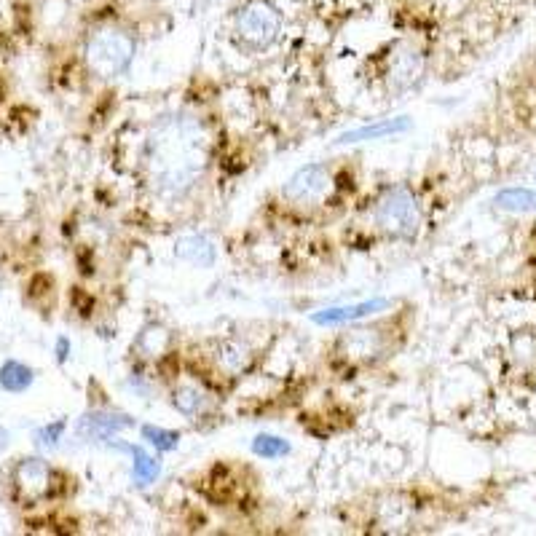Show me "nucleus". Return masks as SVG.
Instances as JSON below:
<instances>
[{
	"mask_svg": "<svg viewBox=\"0 0 536 536\" xmlns=\"http://www.w3.org/2000/svg\"><path fill=\"white\" fill-rule=\"evenodd\" d=\"M33 378V370L17 360L3 362V368H0V386L6 392H25L27 386L33 384Z\"/></svg>",
	"mask_w": 536,
	"mask_h": 536,
	"instance_id": "obj_15",
	"label": "nucleus"
},
{
	"mask_svg": "<svg viewBox=\"0 0 536 536\" xmlns=\"http://www.w3.org/2000/svg\"><path fill=\"white\" fill-rule=\"evenodd\" d=\"M70 357V341L67 338H59L57 341V362H65Z\"/></svg>",
	"mask_w": 536,
	"mask_h": 536,
	"instance_id": "obj_22",
	"label": "nucleus"
},
{
	"mask_svg": "<svg viewBox=\"0 0 536 536\" xmlns=\"http://www.w3.org/2000/svg\"><path fill=\"white\" fill-rule=\"evenodd\" d=\"M175 258L183 260V263H188V266L212 268L215 266L218 252H215V244H212L207 236L191 234V236H180V239H177Z\"/></svg>",
	"mask_w": 536,
	"mask_h": 536,
	"instance_id": "obj_11",
	"label": "nucleus"
},
{
	"mask_svg": "<svg viewBox=\"0 0 536 536\" xmlns=\"http://www.w3.org/2000/svg\"><path fill=\"white\" fill-rule=\"evenodd\" d=\"M6 443H9V432H6V429H0V448H3Z\"/></svg>",
	"mask_w": 536,
	"mask_h": 536,
	"instance_id": "obj_24",
	"label": "nucleus"
},
{
	"mask_svg": "<svg viewBox=\"0 0 536 536\" xmlns=\"http://www.w3.org/2000/svg\"><path fill=\"white\" fill-rule=\"evenodd\" d=\"M373 220H376L378 231H384L392 239H416L424 212H421L416 193L402 185H394V188H386L381 199L376 201Z\"/></svg>",
	"mask_w": 536,
	"mask_h": 536,
	"instance_id": "obj_3",
	"label": "nucleus"
},
{
	"mask_svg": "<svg viewBox=\"0 0 536 536\" xmlns=\"http://www.w3.org/2000/svg\"><path fill=\"white\" fill-rule=\"evenodd\" d=\"M389 306L386 298H373V301H362V303H352V306H335V309H325L317 311L311 322L322 327H335V325H349V322H357V319L373 317L378 311H384Z\"/></svg>",
	"mask_w": 536,
	"mask_h": 536,
	"instance_id": "obj_9",
	"label": "nucleus"
},
{
	"mask_svg": "<svg viewBox=\"0 0 536 536\" xmlns=\"http://www.w3.org/2000/svg\"><path fill=\"white\" fill-rule=\"evenodd\" d=\"M496 207L507 212L536 210V193L526 191V188H510L496 196Z\"/></svg>",
	"mask_w": 536,
	"mask_h": 536,
	"instance_id": "obj_18",
	"label": "nucleus"
},
{
	"mask_svg": "<svg viewBox=\"0 0 536 536\" xmlns=\"http://www.w3.org/2000/svg\"><path fill=\"white\" fill-rule=\"evenodd\" d=\"M134 51H137V43L129 30L118 25H102L86 38L84 59L92 76L116 78L132 65Z\"/></svg>",
	"mask_w": 536,
	"mask_h": 536,
	"instance_id": "obj_2",
	"label": "nucleus"
},
{
	"mask_svg": "<svg viewBox=\"0 0 536 536\" xmlns=\"http://www.w3.org/2000/svg\"><path fill=\"white\" fill-rule=\"evenodd\" d=\"M215 360H218V368L223 370V373L239 376V373H244V370L252 365V352L242 341H223V344L218 346V357H215Z\"/></svg>",
	"mask_w": 536,
	"mask_h": 536,
	"instance_id": "obj_12",
	"label": "nucleus"
},
{
	"mask_svg": "<svg viewBox=\"0 0 536 536\" xmlns=\"http://www.w3.org/2000/svg\"><path fill=\"white\" fill-rule=\"evenodd\" d=\"M220 3H226V0H196L199 9H212V6H220Z\"/></svg>",
	"mask_w": 536,
	"mask_h": 536,
	"instance_id": "obj_23",
	"label": "nucleus"
},
{
	"mask_svg": "<svg viewBox=\"0 0 536 536\" xmlns=\"http://www.w3.org/2000/svg\"><path fill=\"white\" fill-rule=\"evenodd\" d=\"M234 33L242 46L252 51H263L282 33V17L268 0H250L236 14Z\"/></svg>",
	"mask_w": 536,
	"mask_h": 536,
	"instance_id": "obj_4",
	"label": "nucleus"
},
{
	"mask_svg": "<svg viewBox=\"0 0 536 536\" xmlns=\"http://www.w3.org/2000/svg\"><path fill=\"white\" fill-rule=\"evenodd\" d=\"M143 440L161 453L175 451L177 445H180V435H177V432L164 427H153V424H145L143 427Z\"/></svg>",
	"mask_w": 536,
	"mask_h": 536,
	"instance_id": "obj_19",
	"label": "nucleus"
},
{
	"mask_svg": "<svg viewBox=\"0 0 536 536\" xmlns=\"http://www.w3.org/2000/svg\"><path fill=\"white\" fill-rule=\"evenodd\" d=\"M172 405L183 416H199L204 411V405H207V394L196 389V386H177L172 392Z\"/></svg>",
	"mask_w": 536,
	"mask_h": 536,
	"instance_id": "obj_17",
	"label": "nucleus"
},
{
	"mask_svg": "<svg viewBox=\"0 0 536 536\" xmlns=\"http://www.w3.org/2000/svg\"><path fill=\"white\" fill-rule=\"evenodd\" d=\"M14 483L25 502H41L51 491V467L43 459H22L14 472Z\"/></svg>",
	"mask_w": 536,
	"mask_h": 536,
	"instance_id": "obj_7",
	"label": "nucleus"
},
{
	"mask_svg": "<svg viewBox=\"0 0 536 536\" xmlns=\"http://www.w3.org/2000/svg\"><path fill=\"white\" fill-rule=\"evenodd\" d=\"M134 427V421L124 413H105L94 411L86 413L81 424H78V435L86 437V440H94V443H108L116 435H121L124 429Z\"/></svg>",
	"mask_w": 536,
	"mask_h": 536,
	"instance_id": "obj_8",
	"label": "nucleus"
},
{
	"mask_svg": "<svg viewBox=\"0 0 536 536\" xmlns=\"http://www.w3.org/2000/svg\"><path fill=\"white\" fill-rule=\"evenodd\" d=\"M344 346L352 357H362V360H370L373 354L381 352V341H378L376 330H354L352 335L344 338Z\"/></svg>",
	"mask_w": 536,
	"mask_h": 536,
	"instance_id": "obj_16",
	"label": "nucleus"
},
{
	"mask_svg": "<svg viewBox=\"0 0 536 536\" xmlns=\"http://www.w3.org/2000/svg\"><path fill=\"white\" fill-rule=\"evenodd\" d=\"M169 344H172V335H169L167 327L161 325H145L143 333L137 335V352L148 360L161 357L169 349Z\"/></svg>",
	"mask_w": 536,
	"mask_h": 536,
	"instance_id": "obj_14",
	"label": "nucleus"
},
{
	"mask_svg": "<svg viewBox=\"0 0 536 536\" xmlns=\"http://www.w3.org/2000/svg\"><path fill=\"white\" fill-rule=\"evenodd\" d=\"M411 129V118H389V121H378V124L360 126V129H352V132H344L335 145H352V143H368V140H384V137H394V134H402Z\"/></svg>",
	"mask_w": 536,
	"mask_h": 536,
	"instance_id": "obj_10",
	"label": "nucleus"
},
{
	"mask_svg": "<svg viewBox=\"0 0 536 536\" xmlns=\"http://www.w3.org/2000/svg\"><path fill=\"white\" fill-rule=\"evenodd\" d=\"M252 453L260 459H279V456L290 453V443L277 435H258L252 440Z\"/></svg>",
	"mask_w": 536,
	"mask_h": 536,
	"instance_id": "obj_20",
	"label": "nucleus"
},
{
	"mask_svg": "<svg viewBox=\"0 0 536 536\" xmlns=\"http://www.w3.org/2000/svg\"><path fill=\"white\" fill-rule=\"evenodd\" d=\"M424 67H427V59H424L419 46H413V43L394 46V51L389 54V65H386L389 89L392 92H408V89H413L421 81V76H424Z\"/></svg>",
	"mask_w": 536,
	"mask_h": 536,
	"instance_id": "obj_6",
	"label": "nucleus"
},
{
	"mask_svg": "<svg viewBox=\"0 0 536 536\" xmlns=\"http://www.w3.org/2000/svg\"><path fill=\"white\" fill-rule=\"evenodd\" d=\"M121 451H129L132 453V480L134 486H151V483H156V478L161 475V461L153 459V456H148V453L140 448V445H118Z\"/></svg>",
	"mask_w": 536,
	"mask_h": 536,
	"instance_id": "obj_13",
	"label": "nucleus"
},
{
	"mask_svg": "<svg viewBox=\"0 0 536 536\" xmlns=\"http://www.w3.org/2000/svg\"><path fill=\"white\" fill-rule=\"evenodd\" d=\"M333 188V177L322 164H309L301 167L282 188V196L293 201L298 207H314L319 201L327 199V193Z\"/></svg>",
	"mask_w": 536,
	"mask_h": 536,
	"instance_id": "obj_5",
	"label": "nucleus"
},
{
	"mask_svg": "<svg viewBox=\"0 0 536 536\" xmlns=\"http://www.w3.org/2000/svg\"><path fill=\"white\" fill-rule=\"evenodd\" d=\"M65 421H54V424H49V427H43L35 432V443L38 445H46V448H54V445L59 443V437H62V432H65Z\"/></svg>",
	"mask_w": 536,
	"mask_h": 536,
	"instance_id": "obj_21",
	"label": "nucleus"
},
{
	"mask_svg": "<svg viewBox=\"0 0 536 536\" xmlns=\"http://www.w3.org/2000/svg\"><path fill=\"white\" fill-rule=\"evenodd\" d=\"M210 132L188 113L161 118L145 143V167L153 188L164 196H183L199 183L210 164Z\"/></svg>",
	"mask_w": 536,
	"mask_h": 536,
	"instance_id": "obj_1",
	"label": "nucleus"
}]
</instances>
